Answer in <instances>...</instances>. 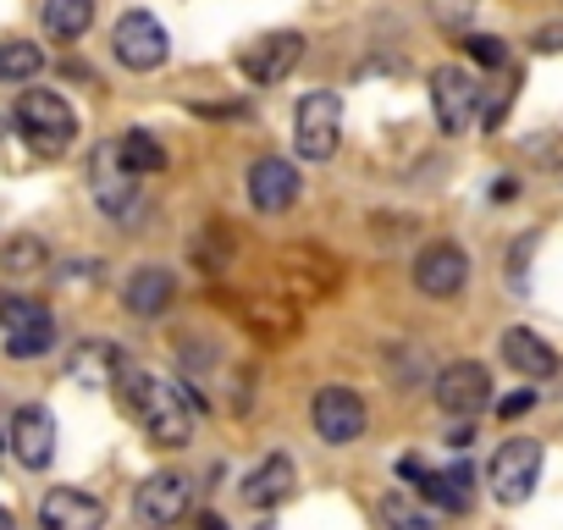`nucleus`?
Returning a JSON list of instances; mask_svg holds the SVG:
<instances>
[{
	"mask_svg": "<svg viewBox=\"0 0 563 530\" xmlns=\"http://www.w3.org/2000/svg\"><path fill=\"white\" fill-rule=\"evenodd\" d=\"M111 387H117V398L128 404V415L150 431L155 448H188L194 415L205 409L199 398H188L183 387H172V382H161V376H150V371H139V365H122Z\"/></svg>",
	"mask_w": 563,
	"mask_h": 530,
	"instance_id": "nucleus-1",
	"label": "nucleus"
},
{
	"mask_svg": "<svg viewBox=\"0 0 563 530\" xmlns=\"http://www.w3.org/2000/svg\"><path fill=\"white\" fill-rule=\"evenodd\" d=\"M12 117H18V133H23L40 155H62V150L78 139V117H73V106H67L56 89H23Z\"/></svg>",
	"mask_w": 563,
	"mask_h": 530,
	"instance_id": "nucleus-2",
	"label": "nucleus"
},
{
	"mask_svg": "<svg viewBox=\"0 0 563 530\" xmlns=\"http://www.w3.org/2000/svg\"><path fill=\"white\" fill-rule=\"evenodd\" d=\"M294 144L305 161H332L338 144H343V100L332 89H316L299 100L294 111Z\"/></svg>",
	"mask_w": 563,
	"mask_h": 530,
	"instance_id": "nucleus-3",
	"label": "nucleus"
},
{
	"mask_svg": "<svg viewBox=\"0 0 563 530\" xmlns=\"http://www.w3.org/2000/svg\"><path fill=\"white\" fill-rule=\"evenodd\" d=\"M0 332H7L12 360H40V354L56 349V321L34 299H0Z\"/></svg>",
	"mask_w": 563,
	"mask_h": 530,
	"instance_id": "nucleus-4",
	"label": "nucleus"
},
{
	"mask_svg": "<svg viewBox=\"0 0 563 530\" xmlns=\"http://www.w3.org/2000/svg\"><path fill=\"white\" fill-rule=\"evenodd\" d=\"M111 51H117V62L128 73H155L172 56V40H166V29L150 12H122L117 29H111Z\"/></svg>",
	"mask_w": 563,
	"mask_h": 530,
	"instance_id": "nucleus-5",
	"label": "nucleus"
},
{
	"mask_svg": "<svg viewBox=\"0 0 563 530\" xmlns=\"http://www.w3.org/2000/svg\"><path fill=\"white\" fill-rule=\"evenodd\" d=\"M276 288L288 294V305L305 310V305H316V299H327L338 288V265L321 249H288L282 265H276Z\"/></svg>",
	"mask_w": 563,
	"mask_h": 530,
	"instance_id": "nucleus-6",
	"label": "nucleus"
},
{
	"mask_svg": "<svg viewBox=\"0 0 563 530\" xmlns=\"http://www.w3.org/2000/svg\"><path fill=\"white\" fill-rule=\"evenodd\" d=\"M431 398H437L442 415H453V420H475V415L486 409V398H492V376H486V365L459 360V365H448V371L437 376Z\"/></svg>",
	"mask_w": 563,
	"mask_h": 530,
	"instance_id": "nucleus-7",
	"label": "nucleus"
},
{
	"mask_svg": "<svg viewBox=\"0 0 563 530\" xmlns=\"http://www.w3.org/2000/svg\"><path fill=\"white\" fill-rule=\"evenodd\" d=\"M536 475H541V442L530 437H514L497 448L492 459V497L497 503H525L536 492Z\"/></svg>",
	"mask_w": 563,
	"mask_h": 530,
	"instance_id": "nucleus-8",
	"label": "nucleus"
},
{
	"mask_svg": "<svg viewBox=\"0 0 563 530\" xmlns=\"http://www.w3.org/2000/svg\"><path fill=\"white\" fill-rule=\"evenodd\" d=\"M470 283V254L459 249V243H426L420 254H415V288L426 294V299H453L459 288Z\"/></svg>",
	"mask_w": 563,
	"mask_h": 530,
	"instance_id": "nucleus-9",
	"label": "nucleus"
},
{
	"mask_svg": "<svg viewBox=\"0 0 563 530\" xmlns=\"http://www.w3.org/2000/svg\"><path fill=\"white\" fill-rule=\"evenodd\" d=\"M299 56H305V34L276 29V34L254 40V45L238 56V73H243L249 84H282V78L299 67Z\"/></svg>",
	"mask_w": 563,
	"mask_h": 530,
	"instance_id": "nucleus-10",
	"label": "nucleus"
},
{
	"mask_svg": "<svg viewBox=\"0 0 563 530\" xmlns=\"http://www.w3.org/2000/svg\"><path fill=\"white\" fill-rule=\"evenodd\" d=\"M475 106H481V89L464 67H437L431 73V111H437L442 133H464L475 122Z\"/></svg>",
	"mask_w": 563,
	"mask_h": 530,
	"instance_id": "nucleus-11",
	"label": "nucleus"
},
{
	"mask_svg": "<svg viewBox=\"0 0 563 530\" xmlns=\"http://www.w3.org/2000/svg\"><path fill=\"white\" fill-rule=\"evenodd\" d=\"M89 188H95V205H100L106 216H128V210H133L139 177L122 166L117 144H95V155H89Z\"/></svg>",
	"mask_w": 563,
	"mask_h": 530,
	"instance_id": "nucleus-12",
	"label": "nucleus"
},
{
	"mask_svg": "<svg viewBox=\"0 0 563 530\" xmlns=\"http://www.w3.org/2000/svg\"><path fill=\"white\" fill-rule=\"evenodd\" d=\"M310 415H316L321 442H332V448L360 442V431H365V398H360L354 387H321Z\"/></svg>",
	"mask_w": 563,
	"mask_h": 530,
	"instance_id": "nucleus-13",
	"label": "nucleus"
},
{
	"mask_svg": "<svg viewBox=\"0 0 563 530\" xmlns=\"http://www.w3.org/2000/svg\"><path fill=\"white\" fill-rule=\"evenodd\" d=\"M299 166L294 161H282V155H265L249 166V205L265 210V216H282L294 199H299Z\"/></svg>",
	"mask_w": 563,
	"mask_h": 530,
	"instance_id": "nucleus-14",
	"label": "nucleus"
},
{
	"mask_svg": "<svg viewBox=\"0 0 563 530\" xmlns=\"http://www.w3.org/2000/svg\"><path fill=\"white\" fill-rule=\"evenodd\" d=\"M398 470H404L409 481H420V497H426V503H437V508H448V514H464V508H470V497H475V470H470V464L426 470L420 459H404Z\"/></svg>",
	"mask_w": 563,
	"mask_h": 530,
	"instance_id": "nucleus-15",
	"label": "nucleus"
},
{
	"mask_svg": "<svg viewBox=\"0 0 563 530\" xmlns=\"http://www.w3.org/2000/svg\"><path fill=\"white\" fill-rule=\"evenodd\" d=\"M40 525L45 530H100L106 525V503L78 492V486H56L40 503Z\"/></svg>",
	"mask_w": 563,
	"mask_h": 530,
	"instance_id": "nucleus-16",
	"label": "nucleus"
},
{
	"mask_svg": "<svg viewBox=\"0 0 563 530\" xmlns=\"http://www.w3.org/2000/svg\"><path fill=\"white\" fill-rule=\"evenodd\" d=\"M12 453H18L29 470H45V464L56 459V415L40 409V404L18 409V415H12Z\"/></svg>",
	"mask_w": 563,
	"mask_h": 530,
	"instance_id": "nucleus-17",
	"label": "nucleus"
},
{
	"mask_svg": "<svg viewBox=\"0 0 563 530\" xmlns=\"http://www.w3.org/2000/svg\"><path fill=\"white\" fill-rule=\"evenodd\" d=\"M177 299V277L166 272V265H139V272L122 283V305L139 316V321H155L166 316V305Z\"/></svg>",
	"mask_w": 563,
	"mask_h": 530,
	"instance_id": "nucleus-18",
	"label": "nucleus"
},
{
	"mask_svg": "<svg viewBox=\"0 0 563 530\" xmlns=\"http://www.w3.org/2000/svg\"><path fill=\"white\" fill-rule=\"evenodd\" d=\"M188 514V481L183 475H150L139 486V519L150 530H172Z\"/></svg>",
	"mask_w": 563,
	"mask_h": 530,
	"instance_id": "nucleus-19",
	"label": "nucleus"
},
{
	"mask_svg": "<svg viewBox=\"0 0 563 530\" xmlns=\"http://www.w3.org/2000/svg\"><path fill=\"white\" fill-rule=\"evenodd\" d=\"M294 486H299L294 459H288V453H271V459H260V470L243 481V503H249V508H282V503L294 497Z\"/></svg>",
	"mask_w": 563,
	"mask_h": 530,
	"instance_id": "nucleus-20",
	"label": "nucleus"
},
{
	"mask_svg": "<svg viewBox=\"0 0 563 530\" xmlns=\"http://www.w3.org/2000/svg\"><path fill=\"white\" fill-rule=\"evenodd\" d=\"M503 360L519 371V376H530V382H547V376H558V354L536 338V332H525V327H514V332H503Z\"/></svg>",
	"mask_w": 563,
	"mask_h": 530,
	"instance_id": "nucleus-21",
	"label": "nucleus"
},
{
	"mask_svg": "<svg viewBox=\"0 0 563 530\" xmlns=\"http://www.w3.org/2000/svg\"><path fill=\"white\" fill-rule=\"evenodd\" d=\"M117 155H122V166H128L133 177H155V172H166V144H161L155 133H144V128L122 133V139H117Z\"/></svg>",
	"mask_w": 563,
	"mask_h": 530,
	"instance_id": "nucleus-22",
	"label": "nucleus"
},
{
	"mask_svg": "<svg viewBox=\"0 0 563 530\" xmlns=\"http://www.w3.org/2000/svg\"><path fill=\"white\" fill-rule=\"evenodd\" d=\"M122 365H128V360H122V349H111V343H84V349L73 354V376H78L84 387H111Z\"/></svg>",
	"mask_w": 563,
	"mask_h": 530,
	"instance_id": "nucleus-23",
	"label": "nucleus"
},
{
	"mask_svg": "<svg viewBox=\"0 0 563 530\" xmlns=\"http://www.w3.org/2000/svg\"><path fill=\"white\" fill-rule=\"evenodd\" d=\"M45 73V51L34 40H7L0 45V84H34Z\"/></svg>",
	"mask_w": 563,
	"mask_h": 530,
	"instance_id": "nucleus-24",
	"label": "nucleus"
},
{
	"mask_svg": "<svg viewBox=\"0 0 563 530\" xmlns=\"http://www.w3.org/2000/svg\"><path fill=\"white\" fill-rule=\"evenodd\" d=\"M95 23V0H45V29L56 40H84Z\"/></svg>",
	"mask_w": 563,
	"mask_h": 530,
	"instance_id": "nucleus-25",
	"label": "nucleus"
},
{
	"mask_svg": "<svg viewBox=\"0 0 563 530\" xmlns=\"http://www.w3.org/2000/svg\"><path fill=\"white\" fill-rule=\"evenodd\" d=\"M45 260H51V249L34 238V232H18V238H7V249H0V265H7L12 277H29V272H45Z\"/></svg>",
	"mask_w": 563,
	"mask_h": 530,
	"instance_id": "nucleus-26",
	"label": "nucleus"
},
{
	"mask_svg": "<svg viewBox=\"0 0 563 530\" xmlns=\"http://www.w3.org/2000/svg\"><path fill=\"white\" fill-rule=\"evenodd\" d=\"M382 519H387V530H437L431 508H420V503L404 497V492H387V497H382Z\"/></svg>",
	"mask_w": 563,
	"mask_h": 530,
	"instance_id": "nucleus-27",
	"label": "nucleus"
},
{
	"mask_svg": "<svg viewBox=\"0 0 563 530\" xmlns=\"http://www.w3.org/2000/svg\"><path fill=\"white\" fill-rule=\"evenodd\" d=\"M464 51H470L481 67H503V62H508V51H503V40H497V34H470V40H464Z\"/></svg>",
	"mask_w": 563,
	"mask_h": 530,
	"instance_id": "nucleus-28",
	"label": "nucleus"
},
{
	"mask_svg": "<svg viewBox=\"0 0 563 530\" xmlns=\"http://www.w3.org/2000/svg\"><path fill=\"white\" fill-rule=\"evenodd\" d=\"M431 12L442 29H464V18L475 12V0H431Z\"/></svg>",
	"mask_w": 563,
	"mask_h": 530,
	"instance_id": "nucleus-29",
	"label": "nucleus"
},
{
	"mask_svg": "<svg viewBox=\"0 0 563 530\" xmlns=\"http://www.w3.org/2000/svg\"><path fill=\"white\" fill-rule=\"evenodd\" d=\"M530 409H536V393H530V387H519V393H508V398L497 404L503 420H519V415H530Z\"/></svg>",
	"mask_w": 563,
	"mask_h": 530,
	"instance_id": "nucleus-30",
	"label": "nucleus"
},
{
	"mask_svg": "<svg viewBox=\"0 0 563 530\" xmlns=\"http://www.w3.org/2000/svg\"><path fill=\"white\" fill-rule=\"evenodd\" d=\"M536 51H563V23L558 29H541L536 34Z\"/></svg>",
	"mask_w": 563,
	"mask_h": 530,
	"instance_id": "nucleus-31",
	"label": "nucleus"
},
{
	"mask_svg": "<svg viewBox=\"0 0 563 530\" xmlns=\"http://www.w3.org/2000/svg\"><path fill=\"white\" fill-rule=\"evenodd\" d=\"M199 530H227V519L221 514H199Z\"/></svg>",
	"mask_w": 563,
	"mask_h": 530,
	"instance_id": "nucleus-32",
	"label": "nucleus"
},
{
	"mask_svg": "<svg viewBox=\"0 0 563 530\" xmlns=\"http://www.w3.org/2000/svg\"><path fill=\"white\" fill-rule=\"evenodd\" d=\"M0 530H18V519H12V508H0Z\"/></svg>",
	"mask_w": 563,
	"mask_h": 530,
	"instance_id": "nucleus-33",
	"label": "nucleus"
},
{
	"mask_svg": "<svg viewBox=\"0 0 563 530\" xmlns=\"http://www.w3.org/2000/svg\"><path fill=\"white\" fill-rule=\"evenodd\" d=\"M552 161H558V172H563V144H558V150H552Z\"/></svg>",
	"mask_w": 563,
	"mask_h": 530,
	"instance_id": "nucleus-34",
	"label": "nucleus"
},
{
	"mask_svg": "<svg viewBox=\"0 0 563 530\" xmlns=\"http://www.w3.org/2000/svg\"><path fill=\"white\" fill-rule=\"evenodd\" d=\"M260 530H276V525H260Z\"/></svg>",
	"mask_w": 563,
	"mask_h": 530,
	"instance_id": "nucleus-35",
	"label": "nucleus"
},
{
	"mask_svg": "<svg viewBox=\"0 0 563 530\" xmlns=\"http://www.w3.org/2000/svg\"><path fill=\"white\" fill-rule=\"evenodd\" d=\"M0 448H7V437H0Z\"/></svg>",
	"mask_w": 563,
	"mask_h": 530,
	"instance_id": "nucleus-36",
	"label": "nucleus"
}]
</instances>
